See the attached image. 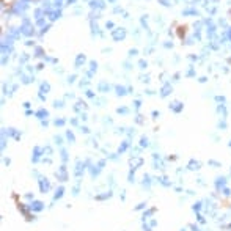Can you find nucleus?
<instances>
[{
	"label": "nucleus",
	"instance_id": "obj_1",
	"mask_svg": "<svg viewBox=\"0 0 231 231\" xmlns=\"http://www.w3.org/2000/svg\"><path fill=\"white\" fill-rule=\"evenodd\" d=\"M186 27H179V30H178V35H179V38H182L184 36V33H186V30H184Z\"/></svg>",
	"mask_w": 231,
	"mask_h": 231
}]
</instances>
